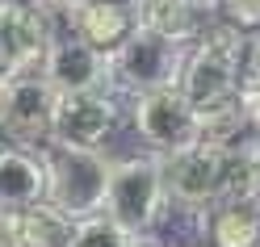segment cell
Listing matches in <instances>:
<instances>
[{
  "instance_id": "obj_1",
  "label": "cell",
  "mask_w": 260,
  "mask_h": 247,
  "mask_svg": "<svg viewBox=\"0 0 260 247\" xmlns=\"http://www.w3.org/2000/svg\"><path fill=\"white\" fill-rule=\"evenodd\" d=\"M168 209L164 193V155H126L109 163V189H105V214L118 222L130 239H143Z\"/></svg>"
},
{
  "instance_id": "obj_2",
  "label": "cell",
  "mask_w": 260,
  "mask_h": 247,
  "mask_svg": "<svg viewBox=\"0 0 260 247\" xmlns=\"http://www.w3.org/2000/svg\"><path fill=\"white\" fill-rule=\"evenodd\" d=\"M46 163V201L63 209L68 218H88L105 209V189H109V155L105 151H84V147H42Z\"/></svg>"
},
{
  "instance_id": "obj_3",
  "label": "cell",
  "mask_w": 260,
  "mask_h": 247,
  "mask_svg": "<svg viewBox=\"0 0 260 247\" xmlns=\"http://www.w3.org/2000/svg\"><path fill=\"white\" fill-rule=\"evenodd\" d=\"M55 101L59 92L42 76V67L5 76V84H0V147H46Z\"/></svg>"
},
{
  "instance_id": "obj_4",
  "label": "cell",
  "mask_w": 260,
  "mask_h": 247,
  "mask_svg": "<svg viewBox=\"0 0 260 247\" xmlns=\"http://www.w3.org/2000/svg\"><path fill=\"white\" fill-rule=\"evenodd\" d=\"M130 126H135V134L147 143L155 155L185 151V147H193V143L206 134L202 109L193 105L176 84L139 92L135 105H130Z\"/></svg>"
},
{
  "instance_id": "obj_5",
  "label": "cell",
  "mask_w": 260,
  "mask_h": 247,
  "mask_svg": "<svg viewBox=\"0 0 260 247\" xmlns=\"http://www.w3.org/2000/svg\"><path fill=\"white\" fill-rule=\"evenodd\" d=\"M185 51L189 46L172 42V38L159 34V29L139 21V29L109 55V80H113V88H122L130 96L151 92V88H168V84H176V76H181Z\"/></svg>"
},
{
  "instance_id": "obj_6",
  "label": "cell",
  "mask_w": 260,
  "mask_h": 247,
  "mask_svg": "<svg viewBox=\"0 0 260 247\" xmlns=\"http://www.w3.org/2000/svg\"><path fill=\"white\" fill-rule=\"evenodd\" d=\"M118 126V101L113 92H59L55 118H51V143L55 147H84L101 151Z\"/></svg>"
},
{
  "instance_id": "obj_7",
  "label": "cell",
  "mask_w": 260,
  "mask_h": 247,
  "mask_svg": "<svg viewBox=\"0 0 260 247\" xmlns=\"http://www.w3.org/2000/svg\"><path fill=\"white\" fill-rule=\"evenodd\" d=\"M42 76L51 80L55 92H113V80H109V55L88 46L80 34L63 29V34L51 38L42 55Z\"/></svg>"
},
{
  "instance_id": "obj_8",
  "label": "cell",
  "mask_w": 260,
  "mask_h": 247,
  "mask_svg": "<svg viewBox=\"0 0 260 247\" xmlns=\"http://www.w3.org/2000/svg\"><path fill=\"white\" fill-rule=\"evenodd\" d=\"M68 29L96 51L113 55L139 29V9L135 0H84V5L68 9Z\"/></svg>"
},
{
  "instance_id": "obj_9",
  "label": "cell",
  "mask_w": 260,
  "mask_h": 247,
  "mask_svg": "<svg viewBox=\"0 0 260 247\" xmlns=\"http://www.w3.org/2000/svg\"><path fill=\"white\" fill-rule=\"evenodd\" d=\"M72 243V218L51 201L21 205L13 214H0V247H68Z\"/></svg>"
},
{
  "instance_id": "obj_10",
  "label": "cell",
  "mask_w": 260,
  "mask_h": 247,
  "mask_svg": "<svg viewBox=\"0 0 260 247\" xmlns=\"http://www.w3.org/2000/svg\"><path fill=\"white\" fill-rule=\"evenodd\" d=\"M46 197L42 147H0V214L34 205Z\"/></svg>"
},
{
  "instance_id": "obj_11",
  "label": "cell",
  "mask_w": 260,
  "mask_h": 247,
  "mask_svg": "<svg viewBox=\"0 0 260 247\" xmlns=\"http://www.w3.org/2000/svg\"><path fill=\"white\" fill-rule=\"evenodd\" d=\"M202 230L210 247H260V201L226 197L202 214Z\"/></svg>"
},
{
  "instance_id": "obj_12",
  "label": "cell",
  "mask_w": 260,
  "mask_h": 247,
  "mask_svg": "<svg viewBox=\"0 0 260 247\" xmlns=\"http://www.w3.org/2000/svg\"><path fill=\"white\" fill-rule=\"evenodd\" d=\"M68 247H130V235L109 218V214H88L72 222V243Z\"/></svg>"
},
{
  "instance_id": "obj_13",
  "label": "cell",
  "mask_w": 260,
  "mask_h": 247,
  "mask_svg": "<svg viewBox=\"0 0 260 247\" xmlns=\"http://www.w3.org/2000/svg\"><path fill=\"white\" fill-rule=\"evenodd\" d=\"M218 17L243 34H260V0H218Z\"/></svg>"
},
{
  "instance_id": "obj_14",
  "label": "cell",
  "mask_w": 260,
  "mask_h": 247,
  "mask_svg": "<svg viewBox=\"0 0 260 247\" xmlns=\"http://www.w3.org/2000/svg\"><path fill=\"white\" fill-rule=\"evenodd\" d=\"M0 5H9V9H34V13H42V9H51L55 0H0Z\"/></svg>"
},
{
  "instance_id": "obj_15",
  "label": "cell",
  "mask_w": 260,
  "mask_h": 247,
  "mask_svg": "<svg viewBox=\"0 0 260 247\" xmlns=\"http://www.w3.org/2000/svg\"><path fill=\"white\" fill-rule=\"evenodd\" d=\"M155 5H168V0H135V9H155Z\"/></svg>"
},
{
  "instance_id": "obj_16",
  "label": "cell",
  "mask_w": 260,
  "mask_h": 247,
  "mask_svg": "<svg viewBox=\"0 0 260 247\" xmlns=\"http://www.w3.org/2000/svg\"><path fill=\"white\" fill-rule=\"evenodd\" d=\"M55 5H63V9H76V5H84V0H55Z\"/></svg>"
},
{
  "instance_id": "obj_17",
  "label": "cell",
  "mask_w": 260,
  "mask_h": 247,
  "mask_svg": "<svg viewBox=\"0 0 260 247\" xmlns=\"http://www.w3.org/2000/svg\"><path fill=\"white\" fill-rule=\"evenodd\" d=\"M5 76H9V72H5V67H0V84H5Z\"/></svg>"
}]
</instances>
